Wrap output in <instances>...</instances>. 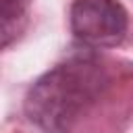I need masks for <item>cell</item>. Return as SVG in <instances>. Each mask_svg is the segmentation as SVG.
<instances>
[{
  "instance_id": "1",
  "label": "cell",
  "mask_w": 133,
  "mask_h": 133,
  "mask_svg": "<svg viewBox=\"0 0 133 133\" xmlns=\"http://www.w3.org/2000/svg\"><path fill=\"white\" fill-rule=\"evenodd\" d=\"M106 85L108 73L94 54H73L35 79L23 108L44 133H71Z\"/></svg>"
},
{
  "instance_id": "2",
  "label": "cell",
  "mask_w": 133,
  "mask_h": 133,
  "mask_svg": "<svg viewBox=\"0 0 133 133\" xmlns=\"http://www.w3.org/2000/svg\"><path fill=\"white\" fill-rule=\"evenodd\" d=\"M127 25V10L118 0H75L71 6V31L89 48L121 44Z\"/></svg>"
},
{
  "instance_id": "3",
  "label": "cell",
  "mask_w": 133,
  "mask_h": 133,
  "mask_svg": "<svg viewBox=\"0 0 133 133\" xmlns=\"http://www.w3.org/2000/svg\"><path fill=\"white\" fill-rule=\"evenodd\" d=\"M23 0H0V21H2V46L6 48L17 33L21 31L23 23Z\"/></svg>"
}]
</instances>
